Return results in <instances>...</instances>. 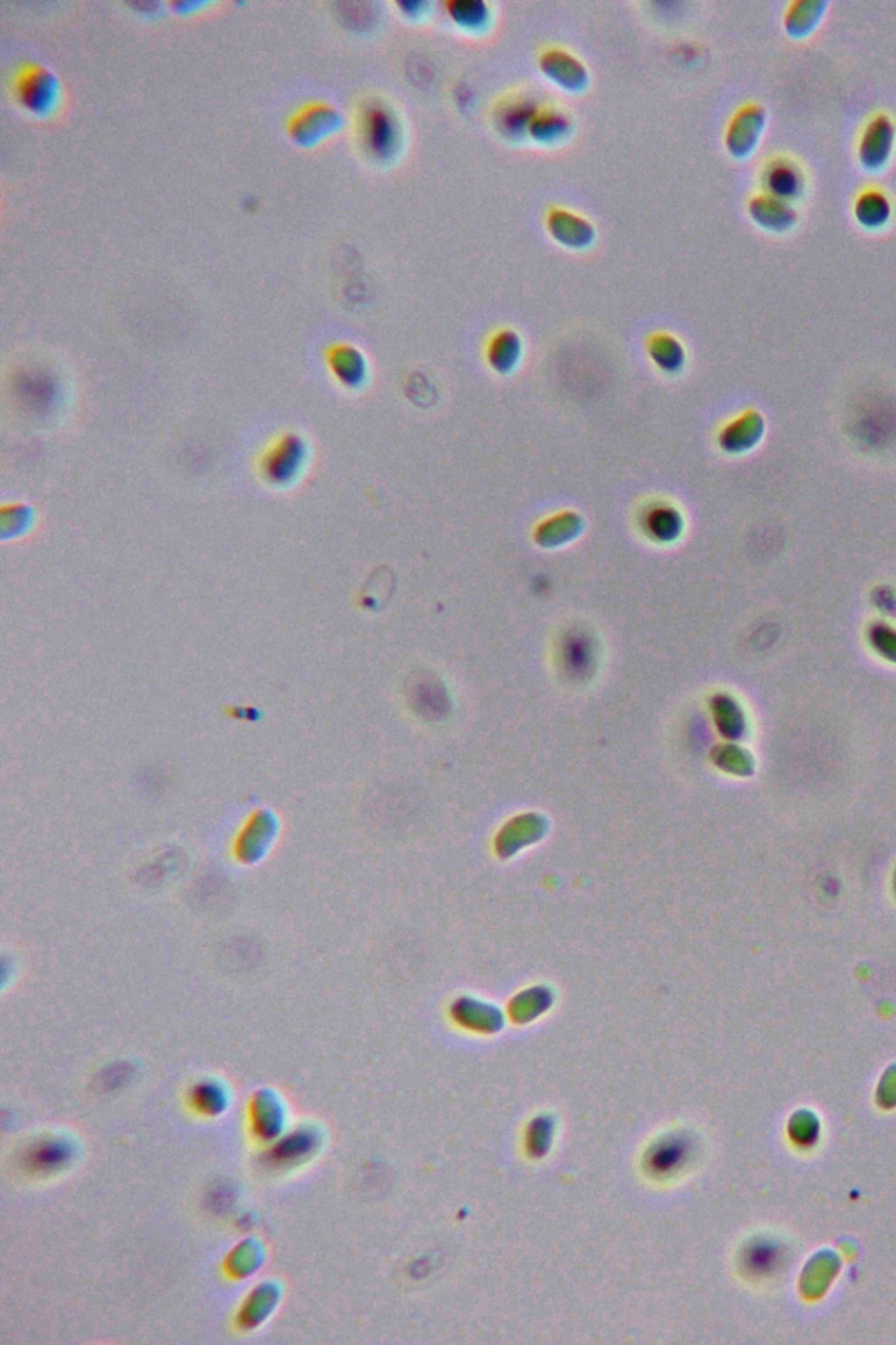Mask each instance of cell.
I'll list each match as a JSON object with an SVG mask.
<instances>
[{
  "instance_id": "cell-1",
  "label": "cell",
  "mask_w": 896,
  "mask_h": 1345,
  "mask_svg": "<svg viewBox=\"0 0 896 1345\" xmlns=\"http://www.w3.org/2000/svg\"><path fill=\"white\" fill-rule=\"evenodd\" d=\"M357 132L362 150L375 162H392L405 144L401 116L384 99H370L362 104Z\"/></svg>"
},
{
  "instance_id": "cell-2",
  "label": "cell",
  "mask_w": 896,
  "mask_h": 1345,
  "mask_svg": "<svg viewBox=\"0 0 896 1345\" xmlns=\"http://www.w3.org/2000/svg\"><path fill=\"white\" fill-rule=\"evenodd\" d=\"M538 68L550 83L564 91H583L591 84L589 65L576 53L564 46H545L538 55Z\"/></svg>"
},
{
  "instance_id": "cell-3",
  "label": "cell",
  "mask_w": 896,
  "mask_h": 1345,
  "mask_svg": "<svg viewBox=\"0 0 896 1345\" xmlns=\"http://www.w3.org/2000/svg\"><path fill=\"white\" fill-rule=\"evenodd\" d=\"M765 125H767V111L757 102H748L730 117L725 129V147L735 158L752 155L753 150L762 139Z\"/></svg>"
},
{
  "instance_id": "cell-4",
  "label": "cell",
  "mask_w": 896,
  "mask_h": 1345,
  "mask_svg": "<svg viewBox=\"0 0 896 1345\" xmlns=\"http://www.w3.org/2000/svg\"><path fill=\"white\" fill-rule=\"evenodd\" d=\"M17 99L27 111L48 114L58 101V79L50 69L28 65L18 73L15 84Z\"/></svg>"
},
{
  "instance_id": "cell-5",
  "label": "cell",
  "mask_w": 896,
  "mask_h": 1345,
  "mask_svg": "<svg viewBox=\"0 0 896 1345\" xmlns=\"http://www.w3.org/2000/svg\"><path fill=\"white\" fill-rule=\"evenodd\" d=\"M545 226L553 241L569 249H587L597 239L592 219L569 207L551 206L545 214Z\"/></svg>"
},
{
  "instance_id": "cell-6",
  "label": "cell",
  "mask_w": 896,
  "mask_h": 1345,
  "mask_svg": "<svg viewBox=\"0 0 896 1345\" xmlns=\"http://www.w3.org/2000/svg\"><path fill=\"white\" fill-rule=\"evenodd\" d=\"M895 142L896 127L890 114L877 112L870 117L858 142V158L863 167L869 170H879L885 167L893 155Z\"/></svg>"
},
{
  "instance_id": "cell-7",
  "label": "cell",
  "mask_w": 896,
  "mask_h": 1345,
  "mask_svg": "<svg viewBox=\"0 0 896 1345\" xmlns=\"http://www.w3.org/2000/svg\"><path fill=\"white\" fill-rule=\"evenodd\" d=\"M540 106L535 97L513 93L497 102L496 109L492 112V122L505 139H527L531 119Z\"/></svg>"
},
{
  "instance_id": "cell-8",
  "label": "cell",
  "mask_w": 896,
  "mask_h": 1345,
  "mask_svg": "<svg viewBox=\"0 0 896 1345\" xmlns=\"http://www.w3.org/2000/svg\"><path fill=\"white\" fill-rule=\"evenodd\" d=\"M762 185L765 193L793 201L804 193L806 176L793 160L778 157L763 167Z\"/></svg>"
},
{
  "instance_id": "cell-9",
  "label": "cell",
  "mask_w": 896,
  "mask_h": 1345,
  "mask_svg": "<svg viewBox=\"0 0 896 1345\" xmlns=\"http://www.w3.org/2000/svg\"><path fill=\"white\" fill-rule=\"evenodd\" d=\"M573 130V117L568 111L551 104H541L531 119L527 139L543 145L559 144L568 140Z\"/></svg>"
},
{
  "instance_id": "cell-10",
  "label": "cell",
  "mask_w": 896,
  "mask_h": 1345,
  "mask_svg": "<svg viewBox=\"0 0 896 1345\" xmlns=\"http://www.w3.org/2000/svg\"><path fill=\"white\" fill-rule=\"evenodd\" d=\"M523 357V339L512 326L494 331L485 344V359L497 374H510Z\"/></svg>"
},
{
  "instance_id": "cell-11",
  "label": "cell",
  "mask_w": 896,
  "mask_h": 1345,
  "mask_svg": "<svg viewBox=\"0 0 896 1345\" xmlns=\"http://www.w3.org/2000/svg\"><path fill=\"white\" fill-rule=\"evenodd\" d=\"M748 211L755 223L760 224L762 228L788 230L795 224L796 211L793 201L783 200L780 196L770 195V193H758L752 196L748 204Z\"/></svg>"
},
{
  "instance_id": "cell-12",
  "label": "cell",
  "mask_w": 896,
  "mask_h": 1345,
  "mask_svg": "<svg viewBox=\"0 0 896 1345\" xmlns=\"http://www.w3.org/2000/svg\"><path fill=\"white\" fill-rule=\"evenodd\" d=\"M338 111L324 104H313L296 112L290 130L300 142H316L331 130L338 129Z\"/></svg>"
},
{
  "instance_id": "cell-13",
  "label": "cell",
  "mask_w": 896,
  "mask_h": 1345,
  "mask_svg": "<svg viewBox=\"0 0 896 1345\" xmlns=\"http://www.w3.org/2000/svg\"><path fill=\"white\" fill-rule=\"evenodd\" d=\"M446 17L469 34H482L492 25L494 11L487 0H446Z\"/></svg>"
},
{
  "instance_id": "cell-14",
  "label": "cell",
  "mask_w": 896,
  "mask_h": 1345,
  "mask_svg": "<svg viewBox=\"0 0 896 1345\" xmlns=\"http://www.w3.org/2000/svg\"><path fill=\"white\" fill-rule=\"evenodd\" d=\"M646 352L653 365L663 374H678L686 364V349L678 337L669 331H655L646 339Z\"/></svg>"
},
{
  "instance_id": "cell-15",
  "label": "cell",
  "mask_w": 896,
  "mask_h": 1345,
  "mask_svg": "<svg viewBox=\"0 0 896 1345\" xmlns=\"http://www.w3.org/2000/svg\"><path fill=\"white\" fill-rule=\"evenodd\" d=\"M581 528L583 522L579 515L563 512L548 517L536 528V542L545 548H558L564 543L573 542L574 538L581 533Z\"/></svg>"
},
{
  "instance_id": "cell-16",
  "label": "cell",
  "mask_w": 896,
  "mask_h": 1345,
  "mask_svg": "<svg viewBox=\"0 0 896 1345\" xmlns=\"http://www.w3.org/2000/svg\"><path fill=\"white\" fill-rule=\"evenodd\" d=\"M645 531L655 542L671 543L681 536L683 517L671 505H657L648 508L643 517Z\"/></svg>"
},
{
  "instance_id": "cell-17",
  "label": "cell",
  "mask_w": 896,
  "mask_h": 1345,
  "mask_svg": "<svg viewBox=\"0 0 896 1345\" xmlns=\"http://www.w3.org/2000/svg\"><path fill=\"white\" fill-rule=\"evenodd\" d=\"M893 213L891 200L885 191L865 190L854 200V216L867 228H879L888 223Z\"/></svg>"
},
{
  "instance_id": "cell-18",
  "label": "cell",
  "mask_w": 896,
  "mask_h": 1345,
  "mask_svg": "<svg viewBox=\"0 0 896 1345\" xmlns=\"http://www.w3.org/2000/svg\"><path fill=\"white\" fill-rule=\"evenodd\" d=\"M826 6L829 4L824 0H795L785 15L786 30L796 37L811 34L818 27Z\"/></svg>"
},
{
  "instance_id": "cell-19",
  "label": "cell",
  "mask_w": 896,
  "mask_h": 1345,
  "mask_svg": "<svg viewBox=\"0 0 896 1345\" xmlns=\"http://www.w3.org/2000/svg\"><path fill=\"white\" fill-rule=\"evenodd\" d=\"M331 354H333L331 365H333L334 372L338 374L340 380H344V382L351 385H359L362 380H366V359H364L359 349L352 346H340L333 349Z\"/></svg>"
},
{
  "instance_id": "cell-20",
  "label": "cell",
  "mask_w": 896,
  "mask_h": 1345,
  "mask_svg": "<svg viewBox=\"0 0 896 1345\" xmlns=\"http://www.w3.org/2000/svg\"><path fill=\"white\" fill-rule=\"evenodd\" d=\"M781 1262H783V1247L775 1242L758 1244L757 1249H753L750 1257L753 1270L760 1273L775 1272L776 1268H780Z\"/></svg>"
},
{
  "instance_id": "cell-21",
  "label": "cell",
  "mask_w": 896,
  "mask_h": 1345,
  "mask_svg": "<svg viewBox=\"0 0 896 1345\" xmlns=\"http://www.w3.org/2000/svg\"><path fill=\"white\" fill-rule=\"evenodd\" d=\"M396 6L403 12V17L418 20V18L426 17V12L431 7V2H428V0H400V2H396Z\"/></svg>"
}]
</instances>
